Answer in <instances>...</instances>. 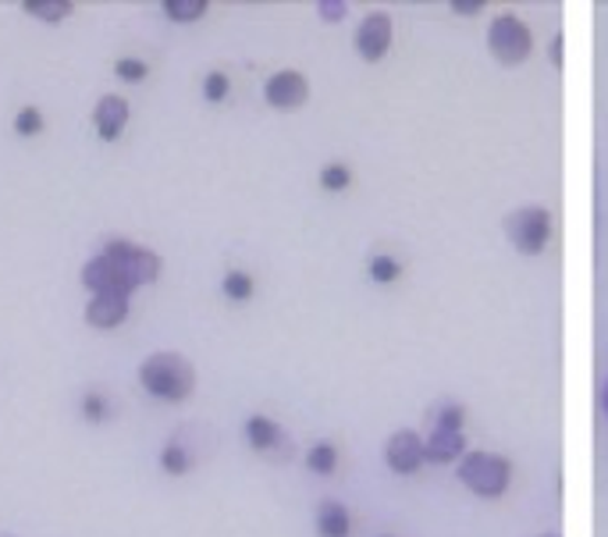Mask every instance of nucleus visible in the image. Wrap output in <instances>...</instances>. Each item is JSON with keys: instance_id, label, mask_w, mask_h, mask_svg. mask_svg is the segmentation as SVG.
<instances>
[{"instance_id": "obj_18", "label": "nucleus", "mask_w": 608, "mask_h": 537, "mask_svg": "<svg viewBox=\"0 0 608 537\" xmlns=\"http://www.w3.org/2000/svg\"><path fill=\"white\" fill-rule=\"evenodd\" d=\"M210 11L207 0H165V14L171 22H200Z\"/></svg>"}, {"instance_id": "obj_23", "label": "nucleus", "mask_w": 608, "mask_h": 537, "mask_svg": "<svg viewBox=\"0 0 608 537\" xmlns=\"http://www.w3.org/2000/svg\"><path fill=\"white\" fill-rule=\"evenodd\" d=\"M14 132L18 136H40L43 132V111L40 107H22V111L14 115Z\"/></svg>"}, {"instance_id": "obj_32", "label": "nucleus", "mask_w": 608, "mask_h": 537, "mask_svg": "<svg viewBox=\"0 0 608 537\" xmlns=\"http://www.w3.org/2000/svg\"><path fill=\"white\" fill-rule=\"evenodd\" d=\"M381 537H391V534H381Z\"/></svg>"}, {"instance_id": "obj_11", "label": "nucleus", "mask_w": 608, "mask_h": 537, "mask_svg": "<svg viewBox=\"0 0 608 537\" xmlns=\"http://www.w3.org/2000/svg\"><path fill=\"white\" fill-rule=\"evenodd\" d=\"M124 317H129V296H121V292H100L89 299V307H86V325L97 331H111V328L124 325Z\"/></svg>"}, {"instance_id": "obj_20", "label": "nucleus", "mask_w": 608, "mask_h": 537, "mask_svg": "<svg viewBox=\"0 0 608 537\" xmlns=\"http://www.w3.org/2000/svg\"><path fill=\"white\" fill-rule=\"evenodd\" d=\"M367 271H370L373 281L391 285V281H399V278H402V263H399L396 257H388V253H378V257H370Z\"/></svg>"}, {"instance_id": "obj_28", "label": "nucleus", "mask_w": 608, "mask_h": 537, "mask_svg": "<svg viewBox=\"0 0 608 537\" xmlns=\"http://www.w3.org/2000/svg\"><path fill=\"white\" fill-rule=\"evenodd\" d=\"M480 8H485V0H452V11L459 14H477Z\"/></svg>"}, {"instance_id": "obj_16", "label": "nucleus", "mask_w": 608, "mask_h": 537, "mask_svg": "<svg viewBox=\"0 0 608 537\" xmlns=\"http://www.w3.org/2000/svg\"><path fill=\"white\" fill-rule=\"evenodd\" d=\"M160 470L168 477H186L192 470V453L182 441H168L165 449H160Z\"/></svg>"}, {"instance_id": "obj_25", "label": "nucleus", "mask_w": 608, "mask_h": 537, "mask_svg": "<svg viewBox=\"0 0 608 537\" xmlns=\"http://www.w3.org/2000/svg\"><path fill=\"white\" fill-rule=\"evenodd\" d=\"M114 76L124 79V82H142L150 76V64L139 61V58H118L114 61Z\"/></svg>"}, {"instance_id": "obj_9", "label": "nucleus", "mask_w": 608, "mask_h": 537, "mask_svg": "<svg viewBox=\"0 0 608 537\" xmlns=\"http://www.w3.org/2000/svg\"><path fill=\"white\" fill-rule=\"evenodd\" d=\"M391 47V18L385 11L367 14L360 29H356V50L367 64H378Z\"/></svg>"}, {"instance_id": "obj_14", "label": "nucleus", "mask_w": 608, "mask_h": 537, "mask_svg": "<svg viewBox=\"0 0 608 537\" xmlns=\"http://www.w3.org/2000/svg\"><path fill=\"white\" fill-rule=\"evenodd\" d=\"M352 534V516L342 503H320L317 506V537H349Z\"/></svg>"}, {"instance_id": "obj_3", "label": "nucleus", "mask_w": 608, "mask_h": 537, "mask_svg": "<svg viewBox=\"0 0 608 537\" xmlns=\"http://www.w3.org/2000/svg\"><path fill=\"white\" fill-rule=\"evenodd\" d=\"M506 231H509V242L520 249V253L538 257V253H545V246L551 239V218L545 207H524V210L509 213Z\"/></svg>"}, {"instance_id": "obj_30", "label": "nucleus", "mask_w": 608, "mask_h": 537, "mask_svg": "<svg viewBox=\"0 0 608 537\" xmlns=\"http://www.w3.org/2000/svg\"><path fill=\"white\" fill-rule=\"evenodd\" d=\"M605 414H608V388H605Z\"/></svg>"}, {"instance_id": "obj_8", "label": "nucleus", "mask_w": 608, "mask_h": 537, "mask_svg": "<svg viewBox=\"0 0 608 537\" xmlns=\"http://www.w3.org/2000/svg\"><path fill=\"white\" fill-rule=\"evenodd\" d=\"M385 463L391 467V474L413 477L427 463L423 438L417 431H396V435L388 438V445H385Z\"/></svg>"}, {"instance_id": "obj_13", "label": "nucleus", "mask_w": 608, "mask_h": 537, "mask_svg": "<svg viewBox=\"0 0 608 537\" xmlns=\"http://www.w3.org/2000/svg\"><path fill=\"white\" fill-rule=\"evenodd\" d=\"M423 453L431 463H456L467 453V438H462V431H438V427H431V435L423 438Z\"/></svg>"}, {"instance_id": "obj_27", "label": "nucleus", "mask_w": 608, "mask_h": 537, "mask_svg": "<svg viewBox=\"0 0 608 537\" xmlns=\"http://www.w3.org/2000/svg\"><path fill=\"white\" fill-rule=\"evenodd\" d=\"M342 11H346L342 0H320V14H325L328 22H335V18H342Z\"/></svg>"}, {"instance_id": "obj_26", "label": "nucleus", "mask_w": 608, "mask_h": 537, "mask_svg": "<svg viewBox=\"0 0 608 537\" xmlns=\"http://www.w3.org/2000/svg\"><path fill=\"white\" fill-rule=\"evenodd\" d=\"M228 93H231V79L225 76V71H207V79H203V97H207L210 103H221Z\"/></svg>"}, {"instance_id": "obj_15", "label": "nucleus", "mask_w": 608, "mask_h": 537, "mask_svg": "<svg viewBox=\"0 0 608 537\" xmlns=\"http://www.w3.org/2000/svg\"><path fill=\"white\" fill-rule=\"evenodd\" d=\"M22 11L40 18V22H64V18L76 11L71 0H22Z\"/></svg>"}, {"instance_id": "obj_4", "label": "nucleus", "mask_w": 608, "mask_h": 537, "mask_svg": "<svg viewBox=\"0 0 608 537\" xmlns=\"http://www.w3.org/2000/svg\"><path fill=\"white\" fill-rule=\"evenodd\" d=\"M488 47L502 64H520L530 58L534 40H530V29L516 14H498L488 29Z\"/></svg>"}, {"instance_id": "obj_21", "label": "nucleus", "mask_w": 608, "mask_h": 537, "mask_svg": "<svg viewBox=\"0 0 608 537\" xmlns=\"http://www.w3.org/2000/svg\"><path fill=\"white\" fill-rule=\"evenodd\" d=\"M317 182L325 186L328 192H346V189L352 186V171L335 160V165H325V168H320V178H317Z\"/></svg>"}, {"instance_id": "obj_24", "label": "nucleus", "mask_w": 608, "mask_h": 537, "mask_svg": "<svg viewBox=\"0 0 608 537\" xmlns=\"http://www.w3.org/2000/svg\"><path fill=\"white\" fill-rule=\"evenodd\" d=\"M462 424H467V409L449 402V406H441L438 414H435V427L438 431H462Z\"/></svg>"}, {"instance_id": "obj_19", "label": "nucleus", "mask_w": 608, "mask_h": 537, "mask_svg": "<svg viewBox=\"0 0 608 537\" xmlns=\"http://www.w3.org/2000/svg\"><path fill=\"white\" fill-rule=\"evenodd\" d=\"M221 289H225V296H228L231 302H246V299H253L257 281H253V275H249V271H228Z\"/></svg>"}, {"instance_id": "obj_31", "label": "nucleus", "mask_w": 608, "mask_h": 537, "mask_svg": "<svg viewBox=\"0 0 608 537\" xmlns=\"http://www.w3.org/2000/svg\"><path fill=\"white\" fill-rule=\"evenodd\" d=\"M545 537H556V534H545Z\"/></svg>"}, {"instance_id": "obj_5", "label": "nucleus", "mask_w": 608, "mask_h": 537, "mask_svg": "<svg viewBox=\"0 0 608 537\" xmlns=\"http://www.w3.org/2000/svg\"><path fill=\"white\" fill-rule=\"evenodd\" d=\"M103 253L118 260V267L124 271V278H129L132 289L160 278V257L153 253V249H147V246H136L129 239H111V242L103 246Z\"/></svg>"}, {"instance_id": "obj_12", "label": "nucleus", "mask_w": 608, "mask_h": 537, "mask_svg": "<svg viewBox=\"0 0 608 537\" xmlns=\"http://www.w3.org/2000/svg\"><path fill=\"white\" fill-rule=\"evenodd\" d=\"M285 438L289 435H285L281 424L271 417L257 414V417L246 420V441H249V449L260 453V456H285Z\"/></svg>"}, {"instance_id": "obj_17", "label": "nucleus", "mask_w": 608, "mask_h": 537, "mask_svg": "<svg viewBox=\"0 0 608 537\" xmlns=\"http://www.w3.org/2000/svg\"><path fill=\"white\" fill-rule=\"evenodd\" d=\"M307 467L320 477H331L335 467H338V445L331 441H317L313 449L307 453Z\"/></svg>"}, {"instance_id": "obj_1", "label": "nucleus", "mask_w": 608, "mask_h": 537, "mask_svg": "<svg viewBox=\"0 0 608 537\" xmlns=\"http://www.w3.org/2000/svg\"><path fill=\"white\" fill-rule=\"evenodd\" d=\"M139 385L160 402H186L196 391V367L178 352H153L139 364Z\"/></svg>"}, {"instance_id": "obj_6", "label": "nucleus", "mask_w": 608, "mask_h": 537, "mask_svg": "<svg viewBox=\"0 0 608 537\" xmlns=\"http://www.w3.org/2000/svg\"><path fill=\"white\" fill-rule=\"evenodd\" d=\"M263 100L278 107V111H296V107L310 100V82L302 71H292V68L275 71V76L263 82Z\"/></svg>"}, {"instance_id": "obj_7", "label": "nucleus", "mask_w": 608, "mask_h": 537, "mask_svg": "<svg viewBox=\"0 0 608 537\" xmlns=\"http://www.w3.org/2000/svg\"><path fill=\"white\" fill-rule=\"evenodd\" d=\"M82 285L93 296H100V292H121V296H132L136 289L129 285V278H124V271L118 267V260L114 257H107L103 249L93 257V260H86V267H82Z\"/></svg>"}, {"instance_id": "obj_10", "label": "nucleus", "mask_w": 608, "mask_h": 537, "mask_svg": "<svg viewBox=\"0 0 608 537\" xmlns=\"http://www.w3.org/2000/svg\"><path fill=\"white\" fill-rule=\"evenodd\" d=\"M129 100L118 97V93H107L97 100L93 107V129L103 142H118L121 132H124V125H129Z\"/></svg>"}, {"instance_id": "obj_2", "label": "nucleus", "mask_w": 608, "mask_h": 537, "mask_svg": "<svg viewBox=\"0 0 608 537\" xmlns=\"http://www.w3.org/2000/svg\"><path fill=\"white\" fill-rule=\"evenodd\" d=\"M459 480L480 498H502L512 480V463L495 453H467L459 459Z\"/></svg>"}, {"instance_id": "obj_22", "label": "nucleus", "mask_w": 608, "mask_h": 537, "mask_svg": "<svg viewBox=\"0 0 608 537\" xmlns=\"http://www.w3.org/2000/svg\"><path fill=\"white\" fill-rule=\"evenodd\" d=\"M82 417L89 424H103L107 417H111V399H107L103 391H89V396L82 399Z\"/></svg>"}, {"instance_id": "obj_29", "label": "nucleus", "mask_w": 608, "mask_h": 537, "mask_svg": "<svg viewBox=\"0 0 608 537\" xmlns=\"http://www.w3.org/2000/svg\"><path fill=\"white\" fill-rule=\"evenodd\" d=\"M551 61L562 64V36H556V43H551Z\"/></svg>"}]
</instances>
